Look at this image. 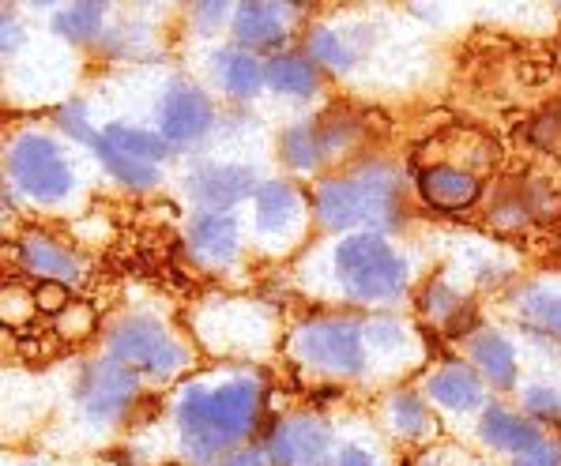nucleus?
I'll use <instances>...</instances> for the list:
<instances>
[{"label": "nucleus", "instance_id": "nucleus-1", "mask_svg": "<svg viewBox=\"0 0 561 466\" xmlns=\"http://www.w3.org/2000/svg\"><path fill=\"white\" fill-rule=\"evenodd\" d=\"M256 410H261V384L253 376L185 387L178 399V429L185 452L201 463L227 455L253 429Z\"/></svg>", "mask_w": 561, "mask_h": 466}, {"label": "nucleus", "instance_id": "nucleus-2", "mask_svg": "<svg viewBox=\"0 0 561 466\" xmlns=\"http://www.w3.org/2000/svg\"><path fill=\"white\" fill-rule=\"evenodd\" d=\"M317 219L328 230H388L400 222V185L385 166H369L355 177L324 180L317 193Z\"/></svg>", "mask_w": 561, "mask_h": 466}, {"label": "nucleus", "instance_id": "nucleus-3", "mask_svg": "<svg viewBox=\"0 0 561 466\" xmlns=\"http://www.w3.org/2000/svg\"><path fill=\"white\" fill-rule=\"evenodd\" d=\"M335 279L355 301H392L408 287V260L377 233H351L335 245Z\"/></svg>", "mask_w": 561, "mask_h": 466}, {"label": "nucleus", "instance_id": "nucleus-4", "mask_svg": "<svg viewBox=\"0 0 561 466\" xmlns=\"http://www.w3.org/2000/svg\"><path fill=\"white\" fill-rule=\"evenodd\" d=\"M8 174H12L15 188L34 203H60L72 196L76 174L68 162L65 147L49 136H20L8 151Z\"/></svg>", "mask_w": 561, "mask_h": 466}, {"label": "nucleus", "instance_id": "nucleus-5", "mask_svg": "<svg viewBox=\"0 0 561 466\" xmlns=\"http://www.w3.org/2000/svg\"><path fill=\"white\" fill-rule=\"evenodd\" d=\"M110 353L133 373L170 376L185 361V350L170 339V331L151 316H128L110 331Z\"/></svg>", "mask_w": 561, "mask_h": 466}, {"label": "nucleus", "instance_id": "nucleus-6", "mask_svg": "<svg viewBox=\"0 0 561 466\" xmlns=\"http://www.w3.org/2000/svg\"><path fill=\"white\" fill-rule=\"evenodd\" d=\"M366 327L351 321H313L295 335V353L321 373H358L366 365Z\"/></svg>", "mask_w": 561, "mask_h": 466}, {"label": "nucleus", "instance_id": "nucleus-7", "mask_svg": "<svg viewBox=\"0 0 561 466\" xmlns=\"http://www.w3.org/2000/svg\"><path fill=\"white\" fill-rule=\"evenodd\" d=\"M136 387H140V380H136L133 369H125L121 361H99L83 373L76 395H80V407L94 426H114L128 410Z\"/></svg>", "mask_w": 561, "mask_h": 466}, {"label": "nucleus", "instance_id": "nucleus-8", "mask_svg": "<svg viewBox=\"0 0 561 466\" xmlns=\"http://www.w3.org/2000/svg\"><path fill=\"white\" fill-rule=\"evenodd\" d=\"M215 125V109L201 91L174 83L167 91V98L159 102V136L170 147H188L201 143Z\"/></svg>", "mask_w": 561, "mask_h": 466}, {"label": "nucleus", "instance_id": "nucleus-9", "mask_svg": "<svg viewBox=\"0 0 561 466\" xmlns=\"http://www.w3.org/2000/svg\"><path fill=\"white\" fill-rule=\"evenodd\" d=\"M332 455V433L317 418H290L267 436V459L275 466H324Z\"/></svg>", "mask_w": 561, "mask_h": 466}, {"label": "nucleus", "instance_id": "nucleus-10", "mask_svg": "<svg viewBox=\"0 0 561 466\" xmlns=\"http://www.w3.org/2000/svg\"><path fill=\"white\" fill-rule=\"evenodd\" d=\"M185 188L196 203L211 207V211H222V207L245 200L249 193H261L256 174L249 166H238V162H204V166H196L185 177Z\"/></svg>", "mask_w": 561, "mask_h": 466}, {"label": "nucleus", "instance_id": "nucleus-11", "mask_svg": "<svg viewBox=\"0 0 561 466\" xmlns=\"http://www.w3.org/2000/svg\"><path fill=\"white\" fill-rule=\"evenodd\" d=\"M355 128L351 125H295L283 132V159L290 162L295 170H317L321 162L332 159L335 151L351 143Z\"/></svg>", "mask_w": 561, "mask_h": 466}, {"label": "nucleus", "instance_id": "nucleus-12", "mask_svg": "<svg viewBox=\"0 0 561 466\" xmlns=\"http://www.w3.org/2000/svg\"><path fill=\"white\" fill-rule=\"evenodd\" d=\"M238 237H241V230L230 214L204 211L188 222V245H193V253L207 264L227 267L238 256Z\"/></svg>", "mask_w": 561, "mask_h": 466}, {"label": "nucleus", "instance_id": "nucleus-13", "mask_svg": "<svg viewBox=\"0 0 561 466\" xmlns=\"http://www.w3.org/2000/svg\"><path fill=\"white\" fill-rule=\"evenodd\" d=\"M419 193H422V200L442 207V211H460V207H471L474 200H479L482 188L468 170L430 166L426 174L419 177Z\"/></svg>", "mask_w": 561, "mask_h": 466}, {"label": "nucleus", "instance_id": "nucleus-14", "mask_svg": "<svg viewBox=\"0 0 561 466\" xmlns=\"http://www.w3.org/2000/svg\"><path fill=\"white\" fill-rule=\"evenodd\" d=\"M482 440H486L490 447H497V452L524 455L542 444V433L531 421H524L520 413H513L505 407H490L482 413Z\"/></svg>", "mask_w": 561, "mask_h": 466}, {"label": "nucleus", "instance_id": "nucleus-15", "mask_svg": "<svg viewBox=\"0 0 561 466\" xmlns=\"http://www.w3.org/2000/svg\"><path fill=\"white\" fill-rule=\"evenodd\" d=\"M301 219V200L290 185L283 180H267L256 193V230L267 237H279V233L295 230V222Z\"/></svg>", "mask_w": 561, "mask_h": 466}, {"label": "nucleus", "instance_id": "nucleus-16", "mask_svg": "<svg viewBox=\"0 0 561 466\" xmlns=\"http://www.w3.org/2000/svg\"><path fill=\"white\" fill-rule=\"evenodd\" d=\"M211 72L215 83L227 94H234V98H249V94L261 91V83H267L264 65L253 54H245V49H219L211 57Z\"/></svg>", "mask_w": 561, "mask_h": 466}, {"label": "nucleus", "instance_id": "nucleus-17", "mask_svg": "<svg viewBox=\"0 0 561 466\" xmlns=\"http://www.w3.org/2000/svg\"><path fill=\"white\" fill-rule=\"evenodd\" d=\"M23 264H27V271L42 275V279H49V282H76L83 271L80 256L68 253L65 245H57V241H49V237L23 241Z\"/></svg>", "mask_w": 561, "mask_h": 466}, {"label": "nucleus", "instance_id": "nucleus-18", "mask_svg": "<svg viewBox=\"0 0 561 466\" xmlns=\"http://www.w3.org/2000/svg\"><path fill=\"white\" fill-rule=\"evenodd\" d=\"M234 31L238 42L249 49H272L283 42L287 23H283L279 4H241L234 15Z\"/></svg>", "mask_w": 561, "mask_h": 466}, {"label": "nucleus", "instance_id": "nucleus-19", "mask_svg": "<svg viewBox=\"0 0 561 466\" xmlns=\"http://www.w3.org/2000/svg\"><path fill=\"white\" fill-rule=\"evenodd\" d=\"M471 361L494 387H508L516 380V350L502 335L486 331L471 342Z\"/></svg>", "mask_w": 561, "mask_h": 466}, {"label": "nucleus", "instance_id": "nucleus-20", "mask_svg": "<svg viewBox=\"0 0 561 466\" xmlns=\"http://www.w3.org/2000/svg\"><path fill=\"white\" fill-rule=\"evenodd\" d=\"M430 399L442 403L448 410H474L482 403V384L471 369L448 365L430 380Z\"/></svg>", "mask_w": 561, "mask_h": 466}, {"label": "nucleus", "instance_id": "nucleus-21", "mask_svg": "<svg viewBox=\"0 0 561 466\" xmlns=\"http://www.w3.org/2000/svg\"><path fill=\"white\" fill-rule=\"evenodd\" d=\"M264 80L275 94H287V98H309L317 91V68L313 60L283 54L272 65H264Z\"/></svg>", "mask_w": 561, "mask_h": 466}, {"label": "nucleus", "instance_id": "nucleus-22", "mask_svg": "<svg viewBox=\"0 0 561 466\" xmlns=\"http://www.w3.org/2000/svg\"><path fill=\"white\" fill-rule=\"evenodd\" d=\"M91 151L99 154V162L121 180V185H128V188H151L154 180H159V166H151V162H140V159H133V154L117 151V147L110 143L102 132L91 140Z\"/></svg>", "mask_w": 561, "mask_h": 466}, {"label": "nucleus", "instance_id": "nucleus-23", "mask_svg": "<svg viewBox=\"0 0 561 466\" xmlns=\"http://www.w3.org/2000/svg\"><path fill=\"white\" fill-rule=\"evenodd\" d=\"M102 136H106L110 143L117 147V151L133 154V159L140 162H162L170 154V143L162 140L159 132H148V128H128V125H106L102 128Z\"/></svg>", "mask_w": 561, "mask_h": 466}, {"label": "nucleus", "instance_id": "nucleus-24", "mask_svg": "<svg viewBox=\"0 0 561 466\" xmlns=\"http://www.w3.org/2000/svg\"><path fill=\"white\" fill-rule=\"evenodd\" d=\"M309 57H313V65L335 68V72H347V68H355L358 49L351 46V42L343 38V34H335V31H317L313 38H309Z\"/></svg>", "mask_w": 561, "mask_h": 466}, {"label": "nucleus", "instance_id": "nucleus-25", "mask_svg": "<svg viewBox=\"0 0 561 466\" xmlns=\"http://www.w3.org/2000/svg\"><path fill=\"white\" fill-rule=\"evenodd\" d=\"M520 313L528 316V321L539 324V327H547V331L561 335V290H550V287L524 290Z\"/></svg>", "mask_w": 561, "mask_h": 466}, {"label": "nucleus", "instance_id": "nucleus-26", "mask_svg": "<svg viewBox=\"0 0 561 466\" xmlns=\"http://www.w3.org/2000/svg\"><path fill=\"white\" fill-rule=\"evenodd\" d=\"M54 27L68 42H88L102 27V4H68L54 20Z\"/></svg>", "mask_w": 561, "mask_h": 466}, {"label": "nucleus", "instance_id": "nucleus-27", "mask_svg": "<svg viewBox=\"0 0 561 466\" xmlns=\"http://www.w3.org/2000/svg\"><path fill=\"white\" fill-rule=\"evenodd\" d=\"M392 426H396V433H403V436H422L434 429V418H430V410L422 399L400 395V399L392 403Z\"/></svg>", "mask_w": 561, "mask_h": 466}, {"label": "nucleus", "instance_id": "nucleus-28", "mask_svg": "<svg viewBox=\"0 0 561 466\" xmlns=\"http://www.w3.org/2000/svg\"><path fill=\"white\" fill-rule=\"evenodd\" d=\"M422 305H426V313L442 324H453L456 316H460V298H456L445 282H434V287L426 290V298H422Z\"/></svg>", "mask_w": 561, "mask_h": 466}, {"label": "nucleus", "instance_id": "nucleus-29", "mask_svg": "<svg viewBox=\"0 0 561 466\" xmlns=\"http://www.w3.org/2000/svg\"><path fill=\"white\" fill-rule=\"evenodd\" d=\"M403 339H408V331H403V324H396V321H369L366 324V342L377 350H392V347H400Z\"/></svg>", "mask_w": 561, "mask_h": 466}, {"label": "nucleus", "instance_id": "nucleus-30", "mask_svg": "<svg viewBox=\"0 0 561 466\" xmlns=\"http://www.w3.org/2000/svg\"><path fill=\"white\" fill-rule=\"evenodd\" d=\"M531 140L542 143L547 151H561V106H554L550 114H542L531 128Z\"/></svg>", "mask_w": 561, "mask_h": 466}, {"label": "nucleus", "instance_id": "nucleus-31", "mask_svg": "<svg viewBox=\"0 0 561 466\" xmlns=\"http://www.w3.org/2000/svg\"><path fill=\"white\" fill-rule=\"evenodd\" d=\"M60 120H65V128L76 136V140H83V143H91L99 132H91V120H88V106L83 102H68L65 109H60Z\"/></svg>", "mask_w": 561, "mask_h": 466}, {"label": "nucleus", "instance_id": "nucleus-32", "mask_svg": "<svg viewBox=\"0 0 561 466\" xmlns=\"http://www.w3.org/2000/svg\"><path fill=\"white\" fill-rule=\"evenodd\" d=\"M516 466H561V440H542L539 447L516 455Z\"/></svg>", "mask_w": 561, "mask_h": 466}, {"label": "nucleus", "instance_id": "nucleus-33", "mask_svg": "<svg viewBox=\"0 0 561 466\" xmlns=\"http://www.w3.org/2000/svg\"><path fill=\"white\" fill-rule=\"evenodd\" d=\"M524 403H528V410H535L539 418H558V413H561V403H558V395L550 392V387H528Z\"/></svg>", "mask_w": 561, "mask_h": 466}, {"label": "nucleus", "instance_id": "nucleus-34", "mask_svg": "<svg viewBox=\"0 0 561 466\" xmlns=\"http://www.w3.org/2000/svg\"><path fill=\"white\" fill-rule=\"evenodd\" d=\"M193 15H196V23H201L204 31H215L222 20H227V4H196Z\"/></svg>", "mask_w": 561, "mask_h": 466}, {"label": "nucleus", "instance_id": "nucleus-35", "mask_svg": "<svg viewBox=\"0 0 561 466\" xmlns=\"http://www.w3.org/2000/svg\"><path fill=\"white\" fill-rule=\"evenodd\" d=\"M335 466H381L374 459V455L366 452V447H340V455H335Z\"/></svg>", "mask_w": 561, "mask_h": 466}, {"label": "nucleus", "instance_id": "nucleus-36", "mask_svg": "<svg viewBox=\"0 0 561 466\" xmlns=\"http://www.w3.org/2000/svg\"><path fill=\"white\" fill-rule=\"evenodd\" d=\"M0 27H4V54H12V49L20 46V23H15V15H12V12H4Z\"/></svg>", "mask_w": 561, "mask_h": 466}, {"label": "nucleus", "instance_id": "nucleus-37", "mask_svg": "<svg viewBox=\"0 0 561 466\" xmlns=\"http://www.w3.org/2000/svg\"><path fill=\"white\" fill-rule=\"evenodd\" d=\"M38 301H42V305H54V308H60V305H65V293L49 287V290H42V293H38Z\"/></svg>", "mask_w": 561, "mask_h": 466}, {"label": "nucleus", "instance_id": "nucleus-38", "mask_svg": "<svg viewBox=\"0 0 561 466\" xmlns=\"http://www.w3.org/2000/svg\"><path fill=\"white\" fill-rule=\"evenodd\" d=\"M230 466H267V463H264L261 452H249V455H238V459L230 463Z\"/></svg>", "mask_w": 561, "mask_h": 466}]
</instances>
